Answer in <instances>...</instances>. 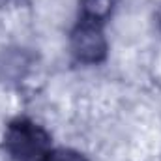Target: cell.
<instances>
[{"label": "cell", "instance_id": "obj_1", "mask_svg": "<svg viewBox=\"0 0 161 161\" xmlns=\"http://www.w3.org/2000/svg\"><path fill=\"white\" fill-rule=\"evenodd\" d=\"M4 148L15 161H45L53 152L51 135L28 118H17L8 124Z\"/></svg>", "mask_w": 161, "mask_h": 161}, {"label": "cell", "instance_id": "obj_2", "mask_svg": "<svg viewBox=\"0 0 161 161\" xmlns=\"http://www.w3.org/2000/svg\"><path fill=\"white\" fill-rule=\"evenodd\" d=\"M69 47L73 56L82 64H99L107 58V51H109L101 25L82 21V19L71 32Z\"/></svg>", "mask_w": 161, "mask_h": 161}, {"label": "cell", "instance_id": "obj_3", "mask_svg": "<svg viewBox=\"0 0 161 161\" xmlns=\"http://www.w3.org/2000/svg\"><path fill=\"white\" fill-rule=\"evenodd\" d=\"M114 8V0H80V19L103 25Z\"/></svg>", "mask_w": 161, "mask_h": 161}, {"label": "cell", "instance_id": "obj_4", "mask_svg": "<svg viewBox=\"0 0 161 161\" xmlns=\"http://www.w3.org/2000/svg\"><path fill=\"white\" fill-rule=\"evenodd\" d=\"M45 161H86V159H84V156H82V154L75 152V150L58 148V150H53Z\"/></svg>", "mask_w": 161, "mask_h": 161}, {"label": "cell", "instance_id": "obj_5", "mask_svg": "<svg viewBox=\"0 0 161 161\" xmlns=\"http://www.w3.org/2000/svg\"><path fill=\"white\" fill-rule=\"evenodd\" d=\"M158 19H159V26H161V9L158 11Z\"/></svg>", "mask_w": 161, "mask_h": 161}]
</instances>
